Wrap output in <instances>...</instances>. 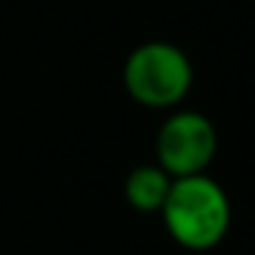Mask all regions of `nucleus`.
Returning <instances> with one entry per match:
<instances>
[{
	"label": "nucleus",
	"mask_w": 255,
	"mask_h": 255,
	"mask_svg": "<svg viewBox=\"0 0 255 255\" xmlns=\"http://www.w3.org/2000/svg\"><path fill=\"white\" fill-rule=\"evenodd\" d=\"M157 214L166 235L190 253H208L220 247L232 229V199L208 172L172 178L166 202Z\"/></svg>",
	"instance_id": "1"
},
{
	"label": "nucleus",
	"mask_w": 255,
	"mask_h": 255,
	"mask_svg": "<svg viewBox=\"0 0 255 255\" xmlns=\"http://www.w3.org/2000/svg\"><path fill=\"white\" fill-rule=\"evenodd\" d=\"M122 83L139 107L175 110L193 89V63L178 45L151 39L128 54Z\"/></svg>",
	"instance_id": "2"
},
{
	"label": "nucleus",
	"mask_w": 255,
	"mask_h": 255,
	"mask_svg": "<svg viewBox=\"0 0 255 255\" xmlns=\"http://www.w3.org/2000/svg\"><path fill=\"white\" fill-rule=\"evenodd\" d=\"M220 148L214 122L199 110H172L154 136V163L172 178L208 172Z\"/></svg>",
	"instance_id": "3"
},
{
	"label": "nucleus",
	"mask_w": 255,
	"mask_h": 255,
	"mask_svg": "<svg viewBox=\"0 0 255 255\" xmlns=\"http://www.w3.org/2000/svg\"><path fill=\"white\" fill-rule=\"evenodd\" d=\"M172 187V175L157 166V163H142V166H133L125 175V193L128 205L139 214H157L160 205L166 202V193Z\"/></svg>",
	"instance_id": "4"
}]
</instances>
